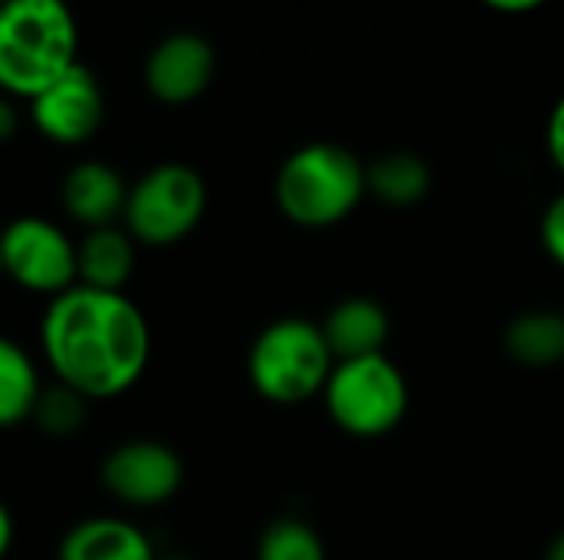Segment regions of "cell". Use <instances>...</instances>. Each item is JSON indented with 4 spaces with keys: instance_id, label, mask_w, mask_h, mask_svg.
I'll return each mask as SVG.
<instances>
[{
    "instance_id": "6da1fadb",
    "label": "cell",
    "mask_w": 564,
    "mask_h": 560,
    "mask_svg": "<svg viewBox=\"0 0 564 560\" xmlns=\"http://www.w3.org/2000/svg\"><path fill=\"white\" fill-rule=\"evenodd\" d=\"M40 347L56 383L86 403L129 393L152 360V333L142 310L126 294L83 284L46 304Z\"/></svg>"
},
{
    "instance_id": "7a4b0ae2",
    "label": "cell",
    "mask_w": 564,
    "mask_h": 560,
    "mask_svg": "<svg viewBox=\"0 0 564 560\" xmlns=\"http://www.w3.org/2000/svg\"><path fill=\"white\" fill-rule=\"evenodd\" d=\"M79 63V23L69 0L0 3V92L40 96Z\"/></svg>"
},
{
    "instance_id": "3957f363",
    "label": "cell",
    "mask_w": 564,
    "mask_h": 560,
    "mask_svg": "<svg viewBox=\"0 0 564 560\" xmlns=\"http://www.w3.org/2000/svg\"><path fill=\"white\" fill-rule=\"evenodd\" d=\"M367 198V165L337 142H307L294 149L274 175L278 211L307 231L347 221Z\"/></svg>"
},
{
    "instance_id": "277c9868",
    "label": "cell",
    "mask_w": 564,
    "mask_h": 560,
    "mask_svg": "<svg viewBox=\"0 0 564 560\" xmlns=\"http://www.w3.org/2000/svg\"><path fill=\"white\" fill-rule=\"evenodd\" d=\"M337 360L321 323L307 317H281L268 323L248 350V380L254 393L274 406H304L317 399Z\"/></svg>"
},
{
    "instance_id": "5b68a950",
    "label": "cell",
    "mask_w": 564,
    "mask_h": 560,
    "mask_svg": "<svg viewBox=\"0 0 564 560\" xmlns=\"http://www.w3.org/2000/svg\"><path fill=\"white\" fill-rule=\"evenodd\" d=\"M321 399L330 422L344 436L370 442L403 426L410 413V383L387 353L340 360Z\"/></svg>"
},
{
    "instance_id": "8992f818",
    "label": "cell",
    "mask_w": 564,
    "mask_h": 560,
    "mask_svg": "<svg viewBox=\"0 0 564 560\" xmlns=\"http://www.w3.org/2000/svg\"><path fill=\"white\" fill-rule=\"evenodd\" d=\"M208 185L185 162H162L129 185L122 224L135 244L172 248L205 218Z\"/></svg>"
},
{
    "instance_id": "52a82bcc",
    "label": "cell",
    "mask_w": 564,
    "mask_h": 560,
    "mask_svg": "<svg viewBox=\"0 0 564 560\" xmlns=\"http://www.w3.org/2000/svg\"><path fill=\"white\" fill-rule=\"evenodd\" d=\"M0 261L3 277L23 290L46 294L50 300L79 284L76 244L59 224L36 215L13 218L0 231Z\"/></svg>"
},
{
    "instance_id": "ba28073f",
    "label": "cell",
    "mask_w": 564,
    "mask_h": 560,
    "mask_svg": "<svg viewBox=\"0 0 564 560\" xmlns=\"http://www.w3.org/2000/svg\"><path fill=\"white\" fill-rule=\"evenodd\" d=\"M102 488L129 508H159L185 485L182 455L155 439H132L116 446L99 469Z\"/></svg>"
},
{
    "instance_id": "9c48e42d",
    "label": "cell",
    "mask_w": 564,
    "mask_h": 560,
    "mask_svg": "<svg viewBox=\"0 0 564 560\" xmlns=\"http://www.w3.org/2000/svg\"><path fill=\"white\" fill-rule=\"evenodd\" d=\"M33 129L56 145H83L106 122V92L99 76L76 63L40 96L30 99Z\"/></svg>"
},
{
    "instance_id": "30bf717a",
    "label": "cell",
    "mask_w": 564,
    "mask_h": 560,
    "mask_svg": "<svg viewBox=\"0 0 564 560\" xmlns=\"http://www.w3.org/2000/svg\"><path fill=\"white\" fill-rule=\"evenodd\" d=\"M215 69L218 56L208 36L195 30H175L149 50L142 63V83L155 102L188 106L208 92Z\"/></svg>"
},
{
    "instance_id": "8fae6325",
    "label": "cell",
    "mask_w": 564,
    "mask_h": 560,
    "mask_svg": "<svg viewBox=\"0 0 564 560\" xmlns=\"http://www.w3.org/2000/svg\"><path fill=\"white\" fill-rule=\"evenodd\" d=\"M59 195H63L66 215L76 224H83L86 231H96V228H109L122 218L129 185L109 162L86 158L66 172Z\"/></svg>"
},
{
    "instance_id": "7c38bea8",
    "label": "cell",
    "mask_w": 564,
    "mask_h": 560,
    "mask_svg": "<svg viewBox=\"0 0 564 560\" xmlns=\"http://www.w3.org/2000/svg\"><path fill=\"white\" fill-rule=\"evenodd\" d=\"M334 360H360L383 353L390 340V314L373 297H344L321 320Z\"/></svg>"
},
{
    "instance_id": "4fadbf2b",
    "label": "cell",
    "mask_w": 564,
    "mask_h": 560,
    "mask_svg": "<svg viewBox=\"0 0 564 560\" xmlns=\"http://www.w3.org/2000/svg\"><path fill=\"white\" fill-rule=\"evenodd\" d=\"M56 560H159L149 535L126 518L99 515L73 525L63 541Z\"/></svg>"
},
{
    "instance_id": "5bb4252c",
    "label": "cell",
    "mask_w": 564,
    "mask_h": 560,
    "mask_svg": "<svg viewBox=\"0 0 564 560\" xmlns=\"http://www.w3.org/2000/svg\"><path fill=\"white\" fill-rule=\"evenodd\" d=\"M76 271L83 287L122 294L135 271V241L116 224L86 231V238L76 244Z\"/></svg>"
},
{
    "instance_id": "9a60e30c",
    "label": "cell",
    "mask_w": 564,
    "mask_h": 560,
    "mask_svg": "<svg viewBox=\"0 0 564 560\" xmlns=\"http://www.w3.org/2000/svg\"><path fill=\"white\" fill-rule=\"evenodd\" d=\"M506 353L525 370H552L564 363V314L532 307L516 314L502 330Z\"/></svg>"
},
{
    "instance_id": "2e32d148",
    "label": "cell",
    "mask_w": 564,
    "mask_h": 560,
    "mask_svg": "<svg viewBox=\"0 0 564 560\" xmlns=\"http://www.w3.org/2000/svg\"><path fill=\"white\" fill-rule=\"evenodd\" d=\"M433 191V168L423 155L397 149L367 165V195L387 208H416Z\"/></svg>"
},
{
    "instance_id": "e0dca14e",
    "label": "cell",
    "mask_w": 564,
    "mask_h": 560,
    "mask_svg": "<svg viewBox=\"0 0 564 560\" xmlns=\"http://www.w3.org/2000/svg\"><path fill=\"white\" fill-rule=\"evenodd\" d=\"M40 393L43 383L30 353L10 337H0V429L26 422L36 409Z\"/></svg>"
},
{
    "instance_id": "ac0fdd59",
    "label": "cell",
    "mask_w": 564,
    "mask_h": 560,
    "mask_svg": "<svg viewBox=\"0 0 564 560\" xmlns=\"http://www.w3.org/2000/svg\"><path fill=\"white\" fill-rule=\"evenodd\" d=\"M258 560H327V545L314 525L278 518L258 538Z\"/></svg>"
},
{
    "instance_id": "d6986e66",
    "label": "cell",
    "mask_w": 564,
    "mask_h": 560,
    "mask_svg": "<svg viewBox=\"0 0 564 560\" xmlns=\"http://www.w3.org/2000/svg\"><path fill=\"white\" fill-rule=\"evenodd\" d=\"M30 419L40 426V432H46L53 439H69L86 422V399L79 393L66 389L63 383H56V386L40 393L36 409H33Z\"/></svg>"
},
{
    "instance_id": "ffe728a7",
    "label": "cell",
    "mask_w": 564,
    "mask_h": 560,
    "mask_svg": "<svg viewBox=\"0 0 564 560\" xmlns=\"http://www.w3.org/2000/svg\"><path fill=\"white\" fill-rule=\"evenodd\" d=\"M539 238H542V248H545L549 261L564 271V191H558L545 205L542 221H539Z\"/></svg>"
},
{
    "instance_id": "44dd1931",
    "label": "cell",
    "mask_w": 564,
    "mask_h": 560,
    "mask_svg": "<svg viewBox=\"0 0 564 560\" xmlns=\"http://www.w3.org/2000/svg\"><path fill=\"white\" fill-rule=\"evenodd\" d=\"M545 149H549L552 165L564 175V92L562 99L555 102L552 116H549V125H545Z\"/></svg>"
},
{
    "instance_id": "7402d4cb",
    "label": "cell",
    "mask_w": 564,
    "mask_h": 560,
    "mask_svg": "<svg viewBox=\"0 0 564 560\" xmlns=\"http://www.w3.org/2000/svg\"><path fill=\"white\" fill-rule=\"evenodd\" d=\"M17 129H20V116L13 109V102L7 96H0V145L10 142L17 135Z\"/></svg>"
},
{
    "instance_id": "603a6c76",
    "label": "cell",
    "mask_w": 564,
    "mask_h": 560,
    "mask_svg": "<svg viewBox=\"0 0 564 560\" xmlns=\"http://www.w3.org/2000/svg\"><path fill=\"white\" fill-rule=\"evenodd\" d=\"M482 3L499 10V13H529V10H535V7H542L549 0H482Z\"/></svg>"
},
{
    "instance_id": "cb8c5ba5",
    "label": "cell",
    "mask_w": 564,
    "mask_h": 560,
    "mask_svg": "<svg viewBox=\"0 0 564 560\" xmlns=\"http://www.w3.org/2000/svg\"><path fill=\"white\" fill-rule=\"evenodd\" d=\"M10 545H13V515H10V508L0 502V560L7 558Z\"/></svg>"
},
{
    "instance_id": "d4e9b609",
    "label": "cell",
    "mask_w": 564,
    "mask_h": 560,
    "mask_svg": "<svg viewBox=\"0 0 564 560\" xmlns=\"http://www.w3.org/2000/svg\"><path fill=\"white\" fill-rule=\"evenodd\" d=\"M542 560H564V531H558V535L552 538V545L545 548V558Z\"/></svg>"
},
{
    "instance_id": "484cf974",
    "label": "cell",
    "mask_w": 564,
    "mask_h": 560,
    "mask_svg": "<svg viewBox=\"0 0 564 560\" xmlns=\"http://www.w3.org/2000/svg\"><path fill=\"white\" fill-rule=\"evenodd\" d=\"M159 560H195V558H188V554H172V558H159Z\"/></svg>"
},
{
    "instance_id": "4316f807",
    "label": "cell",
    "mask_w": 564,
    "mask_h": 560,
    "mask_svg": "<svg viewBox=\"0 0 564 560\" xmlns=\"http://www.w3.org/2000/svg\"><path fill=\"white\" fill-rule=\"evenodd\" d=\"M0 277H3V261H0Z\"/></svg>"
},
{
    "instance_id": "83f0119b",
    "label": "cell",
    "mask_w": 564,
    "mask_h": 560,
    "mask_svg": "<svg viewBox=\"0 0 564 560\" xmlns=\"http://www.w3.org/2000/svg\"><path fill=\"white\" fill-rule=\"evenodd\" d=\"M0 3H7V0H0Z\"/></svg>"
}]
</instances>
